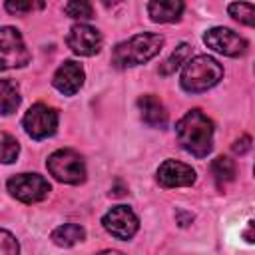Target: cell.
Wrapping results in <instances>:
<instances>
[{
	"instance_id": "6da1fadb",
	"label": "cell",
	"mask_w": 255,
	"mask_h": 255,
	"mask_svg": "<svg viewBox=\"0 0 255 255\" xmlns=\"http://www.w3.org/2000/svg\"><path fill=\"white\" fill-rule=\"evenodd\" d=\"M179 145L195 157H205L213 147V122L201 110H189L177 124Z\"/></svg>"
},
{
	"instance_id": "7a4b0ae2",
	"label": "cell",
	"mask_w": 255,
	"mask_h": 255,
	"mask_svg": "<svg viewBox=\"0 0 255 255\" xmlns=\"http://www.w3.org/2000/svg\"><path fill=\"white\" fill-rule=\"evenodd\" d=\"M163 46V36L153 32L135 34L129 40L118 44L112 52V64L116 68H131L151 60Z\"/></svg>"
},
{
	"instance_id": "3957f363",
	"label": "cell",
	"mask_w": 255,
	"mask_h": 255,
	"mask_svg": "<svg viewBox=\"0 0 255 255\" xmlns=\"http://www.w3.org/2000/svg\"><path fill=\"white\" fill-rule=\"evenodd\" d=\"M223 78V66L211 56H195L191 58L181 74V86L185 92L197 94L213 88Z\"/></svg>"
},
{
	"instance_id": "277c9868",
	"label": "cell",
	"mask_w": 255,
	"mask_h": 255,
	"mask_svg": "<svg viewBox=\"0 0 255 255\" xmlns=\"http://www.w3.org/2000/svg\"><path fill=\"white\" fill-rule=\"evenodd\" d=\"M48 171L62 183L78 185L86 179V163L84 157L74 149H58L54 151L48 161Z\"/></svg>"
},
{
	"instance_id": "5b68a950",
	"label": "cell",
	"mask_w": 255,
	"mask_h": 255,
	"mask_svg": "<svg viewBox=\"0 0 255 255\" xmlns=\"http://www.w3.org/2000/svg\"><path fill=\"white\" fill-rule=\"evenodd\" d=\"M28 62L30 52L24 44L22 34L12 26L0 28V70L22 68Z\"/></svg>"
},
{
	"instance_id": "8992f818",
	"label": "cell",
	"mask_w": 255,
	"mask_h": 255,
	"mask_svg": "<svg viewBox=\"0 0 255 255\" xmlns=\"http://www.w3.org/2000/svg\"><path fill=\"white\" fill-rule=\"evenodd\" d=\"M8 191L22 203L42 201L50 193V183L40 173H18L8 179Z\"/></svg>"
},
{
	"instance_id": "52a82bcc",
	"label": "cell",
	"mask_w": 255,
	"mask_h": 255,
	"mask_svg": "<svg viewBox=\"0 0 255 255\" xmlns=\"http://www.w3.org/2000/svg\"><path fill=\"white\" fill-rule=\"evenodd\" d=\"M22 126L26 129V133L34 139L50 137V135H54V131L58 128V112L54 108H48L46 104H34L26 112Z\"/></svg>"
},
{
	"instance_id": "ba28073f",
	"label": "cell",
	"mask_w": 255,
	"mask_h": 255,
	"mask_svg": "<svg viewBox=\"0 0 255 255\" xmlns=\"http://www.w3.org/2000/svg\"><path fill=\"white\" fill-rule=\"evenodd\" d=\"M104 229L116 239H131L139 227L137 215L128 205H116L102 217Z\"/></svg>"
},
{
	"instance_id": "9c48e42d",
	"label": "cell",
	"mask_w": 255,
	"mask_h": 255,
	"mask_svg": "<svg viewBox=\"0 0 255 255\" xmlns=\"http://www.w3.org/2000/svg\"><path fill=\"white\" fill-rule=\"evenodd\" d=\"M203 42L207 44V48L223 54V56H243L247 52V40L241 38L237 32L229 30V28H211L205 32Z\"/></svg>"
},
{
	"instance_id": "30bf717a",
	"label": "cell",
	"mask_w": 255,
	"mask_h": 255,
	"mask_svg": "<svg viewBox=\"0 0 255 255\" xmlns=\"http://www.w3.org/2000/svg\"><path fill=\"white\" fill-rule=\"evenodd\" d=\"M70 50L78 56H94L102 50V34L90 24H74L66 38Z\"/></svg>"
},
{
	"instance_id": "8fae6325",
	"label": "cell",
	"mask_w": 255,
	"mask_h": 255,
	"mask_svg": "<svg viewBox=\"0 0 255 255\" xmlns=\"http://www.w3.org/2000/svg\"><path fill=\"white\" fill-rule=\"evenodd\" d=\"M157 181L159 185L171 189V187H185L195 181V169L187 163L165 159L157 169Z\"/></svg>"
},
{
	"instance_id": "7c38bea8",
	"label": "cell",
	"mask_w": 255,
	"mask_h": 255,
	"mask_svg": "<svg viewBox=\"0 0 255 255\" xmlns=\"http://www.w3.org/2000/svg\"><path fill=\"white\" fill-rule=\"evenodd\" d=\"M52 84L64 96H74L82 88V84H84V70H82V66L78 62H74V60L64 62L56 70V74L52 78Z\"/></svg>"
},
{
	"instance_id": "4fadbf2b",
	"label": "cell",
	"mask_w": 255,
	"mask_h": 255,
	"mask_svg": "<svg viewBox=\"0 0 255 255\" xmlns=\"http://www.w3.org/2000/svg\"><path fill=\"white\" fill-rule=\"evenodd\" d=\"M137 108H139V114H141V120L149 126V128H163L167 124V112L163 108V104L147 94V96H141L137 100Z\"/></svg>"
},
{
	"instance_id": "5bb4252c",
	"label": "cell",
	"mask_w": 255,
	"mask_h": 255,
	"mask_svg": "<svg viewBox=\"0 0 255 255\" xmlns=\"http://www.w3.org/2000/svg\"><path fill=\"white\" fill-rule=\"evenodd\" d=\"M183 8L185 6L179 0H153L147 4V12L153 22H177Z\"/></svg>"
},
{
	"instance_id": "9a60e30c",
	"label": "cell",
	"mask_w": 255,
	"mask_h": 255,
	"mask_svg": "<svg viewBox=\"0 0 255 255\" xmlns=\"http://www.w3.org/2000/svg\"><path fill=\"white\" fill-rule=\"evenodd\" d=\"M86 237V231L78 223H64L52 231V241L60 247H72Z\"/></svg>"
},
{
	"instance_id": "2e32d148",
	"label": "cell",
	"mask_w": 255,
	"mask_h": 255,
	"mask_svg": "<svg viewBox=\"0 0 255 255\" xmlns=\"http://www.w3.org/2000/svg\"><path fill=\"white\" fill-rule=\"evenodd\" d=\"M20 106V90L12 80H0V114L10 116Z\"/></svg>"
},
{
	"instance_id": "e0dca14e",
	"label": "cell",
	"mask_w": 255,
	"mask_h": 255,
	"mask_svg": "<svg viewBox=\"0 0 255 255\" xmlns=\"http://www.w3.org/2000/svg\"><path fill=\"white\" fill-rule=\"evenodd\" d=\"M211 171H213V175H215V179H217L219 185L235 179V163H233V159H229L225 155H219V157L213 159Z\"/></svg>"
},
{
	"instance_id": "ac0fdd59",
	"label": "cell",
	"mask_w": 255,
	"mask_h": 255,
	"mask_svg": "<svg viewBox=\"0 0 255 255\" xmlns=\"http://www.w3.org/2000/svg\"><path fill=\"white\" fill-rule=\"evenodd\" d=\"M189 54H191V46L189 44H179L173 52H171V56L161 64V68H159V72L163 74V76H167V74H173L187 58H189Z\"/></svg>"
},
{
	"instance_id": "d6986e66",
	"label": "cell",
	"mask_w": 255,
	"mask_h": 255,
	"mask_svg": "<svg viewBox=\"0 0 255 255\" xmlns=\"http://www.w3.org/2000/svg\"><path fill=\"white\" fill-rule=\"evenodd\" d=\"M20 153V143L10 133H0V161L12 163Z\"/></svg>"
},
{
	"instance_id": "ffe728a7",
	"label": "cell",
	"mask_w": 255,
	"mask_h": 255,
	"mask_svg": "<svg viewBox=\"0 0 255 255\" xmlns=\"http://www.w3.org/2000/svg\"><path fill=\"white\" fill-rule=\"evenodd\" d=\"M227 10L241 24H247V26H253L255 24V8H253L251 2H233V4H229Z\"/></svg>"
},
{
	"instance_id": "44dd1931",
	"label": "cell",
	"mask_w": 255,
	"mask_h": 255,
	"mask_svg": "<svg viewBox=\"0 0 255 255\" xmlns=\"http://www.w3.org/2000/svg\"><path fill=\"white\" fill-rule=\"evenodd\" d=\"M64 12L70 16V18H78V20H88V18H92L94 16V8H92V4L90 2H68L66 6H64Z\"/></svg>"
},
{
	"instance_id": "7402d4cb",
	"label": "cell",
	"mask_w": 255,
	"mask_h": 255,
	"mask_svg": "<svg viewBox=\"0 0 255 255\" xmlns=\"http://www.w3.org/2000/svg\"><path fill=\"white\" fill-rule=\"evenodd\" d=\"M0 255H20V245L16 237L6 229H0Z\"/></svg>"
},
{
	"instance_id": "603a6c76",
	"label": "cell",
	"mask_w": 255,
	"mask_h": 255,
	"mask_svg": "<svg viewBox=\"0 0 255 255\" xmlns=\"http://www.w3.org/2000/svg\"><path fill=\"white\" fill-rule=\"evenodd\" d=\"M4 6H6V10L12 12V14H22V12H30V10H34V8H42L44 4H42V2H38V4H34V2H6Z\"/></svg>"
},
{
	"instance_id": "cb8c5ba5",
	"label": "cell",
	"mask_w": 255,
	"mask_h": 255,
	"mask_svg": "<svg viewBox=\"0 0 255 255\" xmlns=\"http://www.w3.org/2000/svg\"><path fill=\"white\" fill-rule=\"evenodd\" d=\"M249 149H251V137H249V135H243L241 139H237V141L233 143V151L239 153V155L247 153Z\"/></svg>"
},
{
	"instance_id": "d4e9b609",
	"label": "cell",
	"mask_w": 255,
	"mask_h": 255,
	"mask_svg": "<svg viewBox=\"0 0 255 255\" xmlns=\"http://www.w3.org/2000/svg\"><path fill=\"white\" fill-rule=\"evenodd\" d=\"M245 239H247V243H253V221H249L247 223V229H245Z\"/></svg>"
},
{
	"instance_id": "484cf974",
	"label": "cell",
	"mask_w": 255,
	"mask_h": 255,
	"mask_svg": "<svg viewBox=\"0 0 255 255\" xmlns=\"http://www.w3.org/2000/svg\"><path fill=\"white\" fill-rule=\"evenodd\" d=\"M98 255H124V253H120V251H102V253H98Z\"/></svg>"
}]
</instances>
